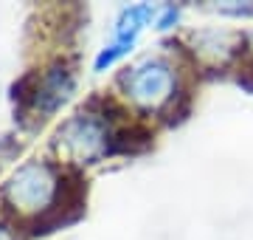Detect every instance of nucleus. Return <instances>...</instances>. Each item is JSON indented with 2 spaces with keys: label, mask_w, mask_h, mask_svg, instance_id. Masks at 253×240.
Returning <instances> with one entry per match:
<instances>
[{
  "label": "nucleus",
  "mask_w": 253,
  "mask_h": 240,
  "mask_svg": "<svg viewBox=\"0 0 253 240\" xmlns=\"http://www.w3.org/2000/svg\"><path fill=\"white\" fill-rule=\"evenodd\" d=\"M129 130L116 127V116H107V108H99V99L73 113L56 130L54 147L73 164H96L107 156L129 153Z\"/></svg>",
  "instance_id": "2"
},
{
  "label": "nucleus",
  "mask_w": 253,
  "mask_h": 240,
  "mask_svg": "<svg viewBox=\"0 0 253 240\" xmlns=\"http://www.w3.org/2000/svg\"><path fill=\"white\" fill-rule=\"evenodd\" d=\"M73 88H76L73 65L65 60H56V62L45 65L40 74H28L14 85L17 113L20 116L34 113L37 119H48L71 99Z\"/></svg>",
  "instance_id": "4"
},
{
  "label": "nucleus",
  "mask_w": 253,
  "mask_h": 240,
  "mask_svg": "<svg viewBox=\"0 0 253 240\" xmlns=\"http://www.w3.org/2000/svg\"><path fill=\"white\" fill-rule=\"evenodd\" d=\"M0 240H17V238H14V232H11V226L0 223Z\"/></svg>",
  "instance_id": "8"
},
{
  "label": "nucleus",
  "mask_w": 253,
  "mask_h": 240,
  "mask_svg": "<svg viewBox=\"0 0 253 240\" xmlns=\"http://www.w3.org/2000/svg\"><path fill=\"white\" fill-rule=\"evenodd\" d=\"M155 14H158V9L149 6V3H138V6L121 9V14H118V20H116V28H113V40H110V46H104L99 51L93 68H96V71H104L110 65H116L121 57L129 54L132 46H135L138 34L152 23Z\"/></svg>",
  "instance_id": "5"
},
{
  "label": "nucleus",
  "mask_w": 253,
  "mask_h": 240,
  "mask_svg": "<svg viewBox=\"0 0 253 240\" xmlns=\"http://www.w3.org/2000/svg\"><path fill=\"white\" fill-rule=\"evenodd\" d=\"M0 201L9 212L31 218V235H48L79 218L82 186L65 184V176L51 161H26L3 184Z\"/></svg>",
  "instance_id": "1"
},
{
  "label": "nucleus",
  "mask_w": 253,
  "mask_h": 240,
  "mask_svg": "<svg viewBox=\"0 0 253 240\" xmlns=\"http://www.w3.org/2000/svg\"><path fill=\"white\" fill-rule=\"evenodd\" d=\"M251 51H253V34H251Z\"/></svg>",
  "instance_id": "9"
},
{
  "label": "nucleus",
  "mask_w": 253,
  "mask_h": 240,
  "mask_svg": "<svg viewBox=\"0 0 253 240\" xmlns=\"http://www.w3.org/2000/svg\"><path fill=\"white\" fill-rule=\"evenodd\" d=\"M177 20H180V6H161L158 14H155V28L158 31H169V28L177 26Z\"/></svg>",
  "instance_id": "7"
},
{
  "label": "nucleus",
  "mask_w": 253,
  "mask_h": 240,
  "mask_svg": "<svg viewBox=\"0 0 253 240\" xmlns=\"http://www.w3.org/2000/svg\"><path fill=\"white\" fill-rule=\"evenodd\" d=\"M126 102L144 113H161L177 99V68L166 57H146L118 76Z\"/></svg>",
  "instance_id": "3"
},
{
  "label": "nucleus",
  "mask_w": 253,
  "mask_h": 240,
  "mask_svg": "<svg viewBox=\"0 0 253 240\" xmlns=\"http://www.w3.org/2000/svg\"><path fill=\"white\" fill-rule=\"evenodd\" d=\"M245 40L228 28H200V31H191L189 46L194 51V57H200L203 62L211 65H225L234 54H239Z\"/></svg>",
  "instance_id": "6"
}]
</instances>
